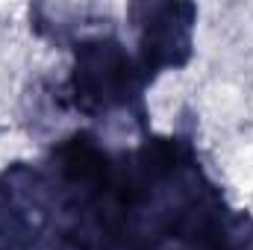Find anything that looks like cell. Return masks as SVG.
Wrapping results in <instances>:
<instances>
[{"label": "cell", "mask_w": 253, "mask_h": 250, "mask_svg": "<svg viewBox=\"0 0 253 250\" xmlns=\"http://www.w3.org/2000/svg\"><path fill=\"white\" fill-rule=\"evenodd\" d=\"M129 85H132V68L118 44L94 42L80 50L74 88H77V100L85 109H103L124 100Z\"/></svg>", "instance_id": "1"}]
</instances>
